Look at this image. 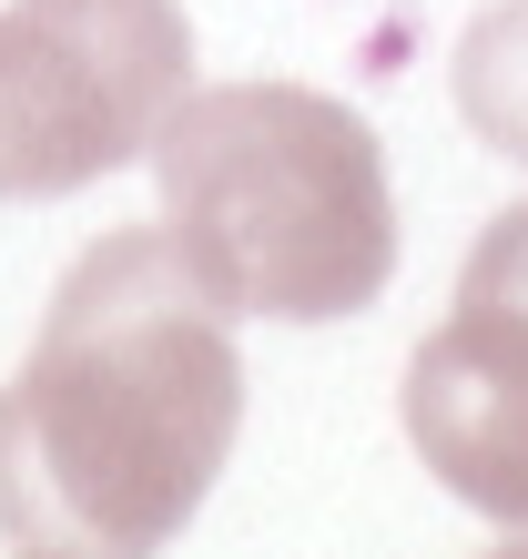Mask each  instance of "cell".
I'll return each instance as SVG.
<instances>
[{
    "mask_svg": "<svg viewBox=\"0 0 528 559\" xmlns=\"http://www.w3.org/2000/svg\"><path fill=\"white\" fill-rule=\"evenodd\" d=\"M244 427V346L163 224L61 275L0 386V539L61 559H163Z\"/></svg>",
    "mask_w": 528,
    "mask_h": 559,
    "instance_id": "obj_1",
    "label": "cell"
},
{
    "mask_svg": "<svg viewBox=\"0 0 528 559\" xmlns=\"http://www.w3.org/2000/svg\"><path fill=\"white\" fill-rule=\"evenodd\" d=\"M163 235L224 316L336 325L396 275V193L367 112L315 82H214L153 133Z\"/></svg>",
    "mask_w": 528,
    "mask_h": 559,
    "instance_id": "obj_2",
    "label": "cell"
},
{
    "mask_svg": "<svg viewBox=\"0 0 528 559\" xmlns=\"http://www.w3.org/2000/svg\"><path fill=\"white\" fill-rule=\"evenodd\" d=\"M183 92V0H11L0 11V204H51L143 163Z\"/></svg>",
    "mask_w": 528,
    "mask_h": 559,
    "instance_id": "obj_3",
    "label": "cell"
},
{
    "mask_svg": "<svg viewBox=\"0 0 528 559\" xmlns=\"http://www.w3.org/2000/svg\"><path fill=\"white\" fill-rule=\"evenodd\" d=\"M407 438L447 499L528 539V316L457 306L407 356Z\"/></svg>",
    "mask_w": 528,
    "mask_h": 559,
    "instance_id": "obj_4",
    "label": "cell"
},
{
    "mask_svg": "<svg viewBox=\"0 0 528 559\" xmlns=\"http://www.w3.org/2000/svg\"><path fill=\"white\" fill-rule=\"evenodd\" d=\"M457 112L488 153L528 163V0H488L457 41Z\"/></svg>",
    "mask_w": 528,
    "mask_h": 559,
    "instance_id": "obj_5",
    "label": "cell"
},
{
    "mask_svg": "<svg viewBox=\"0 0 528 559\" xmlns=\"http://www.w3.org/2000/svg\"><path fill=\"white\" fill-rule=\"evenodd\" d=\"M457 306H499V316H528V204H508V214L478 235L468 275H457Z\"/></svg>",
    "mask_w": 528,
    "mask_h": 559,
    "instance_id": "obj_6",
    "label": "cell"
},
{
    "mask_svg": "<svg viewBox=\"0 0 528 559\" xmlns=\"http://www.w3.org/2000/svg\"><path fill=\"white\" fill-rule=\"evenodd\" d=\"M478 559H528V539H508V549H478Z\"/></svg>",
    "mask_w": 528,
    "mask_h": 559,
    "instance_id": "obj_7",
    "label": "cell"
},
{
    "mask_svg": "<svg viewBox=\"0 0 528 559\" xmlns=\"http://www.w3.org/2000/svg\"><path fill=\"white\" fill-rule=\"evenodd\" d=\"M21 559H61V549H21Z\"/></svg>",
    "mask_w": 528,
    "mask_h": 559,
    "instance_id": "obj_8",
    "label": "cell"
}]
</instances>
